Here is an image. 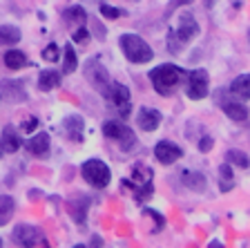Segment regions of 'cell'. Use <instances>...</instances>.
<instances>
[{
    "label": "cell",
    "instance_id": "cell-1",
    "mask_svg": "<svg viewBox=\"0 0 250 248\" xmlns=\"http://www.w3.org/2000/svg\"><path fill=\"white\" fill-rule=\"evenodd\" d=\"M150 81L161 96H170L172 90L183 81V69L179 68V65H170V63H166V65H159V68L152 69Z\"/></svg>",
    "mask_w": 250,
    "mask_h": 248
},
{
    "label": "cell",
    "instance_id": "cell-2",
    "mask_svg": "<svg viewBox=\"0 0 250 248\" xmlns=\"http://www.w3.org/2000/svg\"><path fill=\"white\" fill-rule=\"evenodd\" d=\"M119 45H121V49H123L125 58L130 63H139L141 65V63H150L152 56H154L152 47L141 36H136V34H123V36L119 38Z\"/></svg>",
    "mask_w": 250,
    "mask_h": 248
},
{
    "label": "cell",
    "instance_id": "cell-3",
    "mask_svg": "<svg viewBox=\"0 0 250 248\" xmlns=\"http://www.w3.org/2000/svg\"><path fill=\"white\" fill-rule=\"evenodd\" d=\"M83 74H85V78H87V83L101 94V96L109 98V88H112V81H109L107 69H105L103 65L96 61V58H89V61L85 63V65H83Z\"/></svg>",
    "mask_w": 250,
    "mask_h": 248
},
{
    "label": "cell",
    "instance_id": "cell-4",
    "mask_svg": "<svg viewBox=\"0 0 250 248\" xmlns=\"http://www.w3.org/2000/svg\"><path fill=\"white\" fill-rule=\"evenodd\" d=\"M103 135L107 136V139L119 141L123 152H132L136 148V143H139L134 130L127 128V125H123V123H116V121H105L103 123Z\"/></svg>",
    "mask_w": 250,
    "mask_h": 248
},
{
    "label": "cell",
    "instance_id": "cell-5",
    "mask_svg": "<svg viewBox=\"0 0 250 248\" xmlns=\"http://www.w3.org/2000/svg\"><path fill=\"white\" fill-rule=\"evenodd\" d=\"M132 177H134V181L125 179L123 183L125 186H132L136 202L147 199V197L152 195V190H154V186H152V170L147 165H134V168H132Z\"/></svg>",
    "mask_w": 250,
    "mask_h": 248
},
{
    "label": "cell",
    "instance_id": "cell-6",
    "mask_svg": "<svg viewBox=\"0 0 250 248\" xmlns=\"http://www.w3.org/2000/svg\"><path fill=\"white\" fill-rule=\"evenodd\" d=\"M81 175H83V179L94 188H105L109 181H112V172H109L107 163L101 159L85 161L83 168H81Z\"/></svg>",
    "mask_w": 250,
    "mask_h": 248
},
{
    "label": "cell",
    "instance_id": "cell-7",
    "mask_svg": "<svg viewBox=\"0 0 250 248\" xmlns=\"http://www.w3.org/2000/svg\"><path fill=\"white\" fill-rule=\"evenodd\" d=\"M14 242L18 246H29V248H42L47 246V237L38 226L31 224H18L14 228Z\"/></svg>",
    "mask_w": 250,
    "mask_h": 248
},
{
    "label": "cell",
    "instance_id": "cell-8",
    "mask_svg": "<svg viewBox=\"0 0 250 248\" xmlns=\"http://www.w3.org/2000/svg\"><path fill=\"white\" fill-rule=\"evenodd\" d=\"M208 85H210V78H208V72H206V69H194V72H190L188 85H186L188 98H192V101L206 98L208 96Z\"/></svg>",
    "mask_w": 250,
    "mask_h": 248
},
{
    "label": "cell",
    "instance_id": "cell-9",
    "mask_svg": "<svg viewBox=\"0 0 250 248\" xmlns=\"http://www.w3.org/2000/svg\"><path fill=\"white\" fill-rule=\"evenodd\" d=\"M107 101H112V105L119 110V114L123 116V119H127V116H130L132 94H130V90H127V85H123V83H112Z\"/></svg>",
    "mask_w": 250,
    "mask_h": 248
},
{
    "label": "cell",
    "instance_id": "cell-10",
    "mask_svg": "<svg viewBox=\"0 0 250 248\" xmlns=\"http://www.w3.org/2000/svg\"><path fill=\"white\" fill-rule=\"evenodd\" d=\"M154 157L161 161V163L170 165V163H174V161L181 159L183 150L177 143H172V141H159V143L154 145Z\"/></svg>",
    "mask_w": 250,
    "mask_h": 248
},
{
    "label": "cell",
    "instance_id": "cell-11",
    "mask_svg": "<svg viewBox=\"0 0 250 248\" xmlns=\"http://www.w3.org/2000/svg\"><path fill=\"white\" fill-rule=\"evenodd\" d=\"M177 38L183 43V45H188L190 41H194V38L199 36V25L197 21H194L192 14H183L181 18H179V27L177 29Z\"/></svg>",
    "mask_w": 250,
    "mask_h": 248
},
{
    "label": "cell",
    "instance_id": "cell-12",
    "mask_svg": "<svg viewBox=\"0 0 250 248\" xmlns=\"http://www.w3.org/2000/svg\"><path fill=\"white\" fill-rule=\"evenodd\" d=\"M0 92L5 94V98H7V101H11V103H22V101H27L25 83H22V81L5 78V81L0 83Z\"/></svg>",
    "mask_w": 250,
    "mask_h": 248
},
{
    "label": "cell",
    "instance_id": "cell-13",
    "mask_svg": "<svg viewBox=\"0 0 250 248\" xmlns=\"http://www.w3.org/2000/svg\"><path fill=\"white\" fill-rule=\"evenodd\" d=\"M67 212H69V217L74 219L76 224H83L85 219H87V210H89V197L85 195H76L72 197V199H67Z\"/></svg>",
    "mask_w": 250,
    "mask_h": 248
},
{
    "label": "cell",
    "instance_id": "cell-14",
    "mask_svg": "<svg viewBox=\"0 0 250 248\" xmlns=\"http://www.w3.org/2000/svg\"><path fill=\"white\" fill-rule=\"evenodd\" d=\"M136 125L146 132H154L159 125H161V112L154 108H141L136 114Z\"/></svg>",
    "mask_w": 250,
    "mask_h": 248
},
{
    "label": "cell",
    "instance_id": "cell-15",
    "mask_svg": "<svg viewBox=\"0 0 250 248\" xmlns=\"http://www.w3.org/2000/svg\"><path fill=\"white\" fill-rule=\"evenodd\" d=\"M83 128L85 121L78 114H69V116L62 119V132H65V136L69 141H83Z\"/></svg>",
    "mask_w": 250,
    "mask_h": 248
},
{
    "label": "cell",
    "instance_id": "cell-16",
    "mask_svg": "<svg viewBox=\"0 0 250 248\" xmlns=\"http://www.w3.org/2000/svg\"><path fill=\"white\" fill-rule=\"evenodd\" d=\"M49 145H52L49 135L38 132V135H34L29 141H27V150H29V155L38 157V159H45V157L49 155Z\"/></svg>",
    "mask_w": 250,
    "mask_h": 248
},
{
    "label": "cell",
    "instance_id": "cell-17",
    "mask_svg": "<svg viewBox=\"0 0 250 248\" xmlns=\"http://www.w3.org/2000/svg\"><path fill=\"white\" fill-rule=\"evenodd\" d=\"M181 183L188 188V190H194V192H203L208 188V181L201 172H194V170H183L181 172Z\"/></svg>",
    "mask_w": 250,
    "mask_h": 248
},
{
    "label": "cell",
    "instance_id": "cell-18",
    "mask_svg": "<svg viewBox=\"0 0 250 248\" xmlns=\"http://www.w3.org/2000/svg\"><path fill=\"white\" fill-rule=\"evenodd\" d=\"M0 143H2V150H5V152H9V155H14V152H18V150H21L22 141H21V136H18V132H16L14 128H9V125H7V128L2 130V136H0Z\"/></svg>",
    "mask_w": 250,
    "mask_h": 248
},
{
    "label": "cell",
    "instance_id": "cell-19",
    "mask_svg": "<svg viewBox=\"0 0 250 248\" xmlns=\"http://www.w3.org/2000/svg\"><path fill=\"white\" fill-rule=\"evenodd\" d=\"M230 92H232L234 96H239L241 101L250 98V74H241V76L234 78V81L230 83Z\"/></svg>",
    "mask_w": 250,
    "mask_h": 248
},
{
    "label": "cell",
    "instance_id": "cell-20",
    "mask_svg": "<svg viewBox=\"0 0 250 248\" xmlns=\"http://www.w3.org/2000/svg\"><path fill=\"white\" fill-rule=\"evenodd\" d=\"M58 85H61V74L54 72V69H45L38 76V90H42V92H49V90L58 88Z\"/></svg>",
    "mask_w": 250,
    "mask_h": 248
},
{
    "label": "cell",
    "instance_id": "cell-21",
    "mask_svg": "<svg viewBox=\"0 0 250 248\" xmlns=\"http://www.w3.org/2000/svg\"><path fill=\"white\" fill-rule=\"evenodd\" d=\"M219 188L221 192H230L234 188V175H232V165L226 161L221 168H219Z\"/></svg>",
    "mask_w": 250,
    "mask_h": 248
},
{
    "label": "cell",
    "instance_id": "cell-22",
    "mask_svg": "<svg viewBox=\"0 0 250 248\" xmlns=\"http://www.w3.org/2000/svg\"><path fill=\"white\" fill-rule=\"evenodd\" d=\"M21 29L14 25H2L0 27V45H16L21 41Z\"/></svg>",
    "mask_w": 250,
    "mask_h": 248
},
{
    "label": "cell",
    "instance_id": "cell-23",
    "mask_svg": "<svg viewBox=\"0 0 250 248\" xmlns=\"http://www.w3.org/2000/svg\"><path fill=\"white\" fill-rule=\"evenodd\" d=\"M224 112L232 121H246L248 119V110L244 103H224Z\"/></svg>",
    "mask_w": 250,
    "mask_h": 248
},
{
    "label": "cell",
    "instance_id": "cell-24",
    "mask_svg": "<svg viewBox=\"0 0 250 248\" xmlns=\"http://www.w3.org/2000/svg\"><path fill=\"white\" fill-rule=\"evenodd\" d=\"M14 210H16L14 199H11V197H7V195L0 197V226L9 224V219H11V215H14Z\"/></svg>",
    "mask_w": 250,
    "mask_h": 248
},
{
    "label": "cell",
    "instance_id": "cell-25",
    "mask_svg": "<svg viewBox=\"0 0 250 248\" xmlns=\"http://www.w3.org/2000/svg\"><path fill=\"white\" fill-rule=\"evenodd\" d=\"M5 65L9 69H22L27 65V56L22 52H18V49H9L5 54Z\"/></svg>",
    "mask_w": 250,
    "mask_h": 248
},
{
    "label": "cell",
    "instance_id": "cell-26",
    "mask_svg": "<svg viewBox=\"0 0 250 248\" xmlns=\"http://www.w3.org/2000/svg\"><path fill=\"white\" fill-rule=\"evenodd\" d=\"M62 18H65V23H78V25H83V23L87 21V11L76 5V7H69V9L62 11Z\"/></svg>",
    "mask_w": 250,
    "mask_h": 248
},
{
    "label": "cell",
    "instance_id": "cell-27",
    "mask_svg": "<svg viewBox=\"0 0 250 248\" xmlns=\"http://www.w3.org/2000/svg\"><path fill=\"white\" fill-rule=\"evenodd\" d=\"M226 161H228L230 165L241 168V170H246V168L250 165L248 155H246V152H241V150H228V152H226Z\"/></svg>",
    "mask_w": 250,
    "mask_h": 248
},
{
    "label": "cell",
    "instance_id": "cell-28",
    "mask_svg": "<svg viewBox=\"0 0 250 248\" xmlns=\"http://www.w3.org/2000/svg\"><path fill=\"white\" fill-rule=\"evenodd\" d=\"M65 52V65H62V74H72L78 69V58H76V52H74L72 45H65L62 47Z\"/></svg>",
    "mask_w": 250,
    "mask_h": 248
},
{
    "label": "cell",
    "instance_id": "cell-29",
    "mask_svg": "<svg viewBox=\"0 0 250 248\" xmlns=\"http://www.w3.org/2000/svg\"><path fill=\"white\" fill-rule=\"evenodd\" d=\"M181 47H183V43L177 38V31L170 29L167 31V49H170L172 54H179L181 52Z\"/></svg>",
    "mask_w": 250,
    "mask_h": 248
},
{
    "label": "cell",
    "instance_id": "cell-30",
    "mask_svg": "<svg viewBox=\"0 0 250 248\" xmlns=\"http://www.w3.org/2000/svg\"><path fill=\"white\" fill-rule=\"evenodd\" d=\"M58 56H61V52H58V45H47L45 49H42V58L45 61H49V63H56L58 61Z\"/></svg>",
    "mask_w": 250,
    "mask_h": 248
},
{
    "label": "cell",
    "instance_id": "cell-31",
    "mask_svg": "<svg viewBox=\"0 0 250 248\" xmlns=\"http://www.w3.org/2000/svg\"><path fill=\"white\" fill-rule=\"evenodd\" d=\"M74 43H76V45H87L89 43V31L85 29V27H81V29H76L74 31Z\"/></svg>",
    "mask_w": 250,
    "mask_h": 248
},
{
    "label": "cell",
    "instance_id": "cell-32",
    "mask_svg": "<svg viewBox=\"0 0 250 248\" xmlns=\"http://www.w3.org/2000/svg\"><path fill=\"white\" fill-rule=\"evenodd\" d=\"M143 215H147V217H152L156 222V230H161L163 228V224H166V219H163V215L161 212H156V210H150V208H146L143 210Z\"/></svg>",
    "mask_w": 250,
    "mask_h": 248
},
{
    "label": "cell",
    "instance_id": "cell-33",
    "mask_svg": "<svg viewBox=\"0 0 250 248\" xmlns=\"http://www.w3.org/2000/svg\"><path fill=\"white\" fill-rule=\"evenodd\" d=\"M101 14H103L105 18H121L123 11L116 9V7H109V5H101Z\"/></svg>",
    "mask_w": 250,
    "mask_h": 248
},
{
    "label": "cell",
    "instance_id": "cell-34",
    "mask_svg": "<svg viewBox=\"0 0 250 248\" xmlns=\"http://www.w3.org/2000/svg\"><path fill=\"white\" fill-rule=\"evenodd\" d=\"M38 128V119H36V116H29V119H25V121H22V123H21V130H22V132H25V135H29V132H34V130H36Z\"/></svg>",
    "mask_w": 250,
    "mask_h": 248
},
{
    "label": "cell",
    "instance_id": "cell-35",
    "mask_svg": "<svg viewBox=\"0 0 250 248\" xmlns=\"http://www.w3.org/2000/svg\"><path fill=\"white\" fill-rule=\"evenodd\" d=\"M212 143H214L212 136H203V139L199 141V150H201V152H210V150H212Z\"/></svg>",
    "mask_w": 250,
    "mask_h": 248
},
{
    "label": "cell",
    "instance_id": "cell-36",
    "mask_svg": "<svg viewBox=\"0 0 250 248\" xmlns=\"http://www.w3.org/2000/svg\"><path fill=\"white\" fill-rule=\"evenodd\" d=\"M94 34L99 36V41H103V38H105V34H107V29H105V27L101 25L99 21H96V23H94Z\"/></svg>",
    "mask_w": 250,
    "mask_h": 248
},
{
    "label": "cell",
    "instance_id": "cell-37",
    "mask_svg": "<svg viewBox=\"0 0 250 248\" xmlns=\"http://www.w3.org/2000/svg\"><path fill=\"white\" fill-rule=\"evenodd\" d=\"M188 2H192V0H172V5L167 7V14H172L177 7H183V5H188Z\"/></svg>",
    "mask_w": 250,
    "mask_h": 248
},
{
    "label": "cell",
    "instance_id": "cell-38",
    "mask_svg": "<svg viewBox=\"0 0 250 248\" xmlns=\"http://www.w3.org/2000/svg\"><path fill=\"white\" fill-rule=\"evenodd\" d=\"M92 244H94V246H101V244H103V239H101V237H94Z\"/></svg>",
    "mask_w": 250,
    "mask_h": 248
},
{
    "label": "cell",
    "instance_id": "cell-39",
    "mask_svg": "<svg viewBox=\"0 0 250 248\" xmlns=\"http://www.w3.org/2000/svg\"><path fill=\"white\" fill-rule=\"evenodd\" d=\"M2 152H5V150H2V143H0V157H2Z\"/></svg>",
    "mask_w": 250,
    "mask_h": 248
},
{
    "label": "cell",
    "instance_id": "cell-40",
    "mask_svg": "<svg viewBox=\"0 0 250 248\" xmlns=\"http://www.w3.org/2000/svg\"><path fill=\"white\" fill-rule=\"evenodd\" d=\"M132 2H139V0H132Z\"/></svg>",
    "mask_w": 250,
    "mask_h": 248
},
{
    "label": "cell",
    "instance_id": "cell-41",
    "mask_svg": "<svg viewBox=\"0 0 250 248\" xmlns=\"http://www.w3.org/2000/svg\"><path fill=\"white\" fill-rule=\"evenodd\" d=\"M0 98H2V94H0Z\"/></svg>",
    "mask_w": 250,
    "mask_h": 248
},
{
    "label": "cell",
    "instance_id": "cell-42",
    "mask_svg": "<svg viewBox=\"0 0 250 248\" xmlns=\"http://www.w3.org/2000/svg\"><path fill=\"white\" fill-rule=\"evenodd\" d=\"M0 246H2V242H0Z\"/></svg>",
    "mask_w": 250,
    "mask_h": 248
},
{
    "label": "cell",
    "instance_id": "cell-43",
    "mask_svg": "<svg viewBox=\"0 0 250 248\" xmlns=\"http://www.w3.org/2000/svg\"><path fill=\"white\" fill-rule=\"evenodd\" d=\"M248 38H250V34H248Z\"/></svg>",
    "mask_w": 250,
    "mask_h": 248
}]
</instances>
